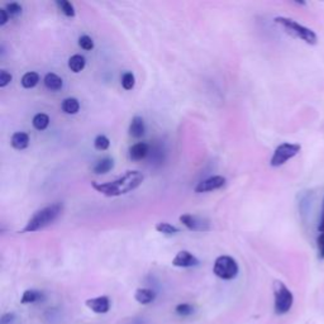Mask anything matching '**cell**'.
I'll list each match as a JSON object with an SVG mask.
<instances>
[{"mask_svg": "<svg viewBox=\"0 0 324 324\" xmlns=\"http://www.w3.org/2000/svg\"><path fill=\"white\" fill-rule=\"evenodd\" d=\"M143 179L145 177H143L142 172L137 171V170H129L123 176L118 177V179L113 180V181H109V183H96V181H93L91 186L98 193L112 198V196H120L136 190L142 184Z\"/></svg>", "mask_w": 324, "mask_h": 324, "instance_id": "obj_1", "label": "cell"}, {"mask_svg": "<svg viewBox=\"0 0 324 324\" xmlns=\"http://www.w3.org/2000/svg\"><path fill=\"white\" fill-rule=\"evenodd\" d=\"M62 204L61 203H55V204L48 205V207L39 209L34 213L27 222L24 228L22 229L20 233H33V232L41 231L46 228L47 226L52 224L62 213Z\"/></svg>", "mask_w": 324, "mask_h": 324, "instance_id": "obj_2", "label": "cell"}, {"mask_svg": "<svg viewBox=\"0 0 324 324\" xmlns=\"http://www.w3.org/2000/svg\"><path fill=\"white\" fill-rule=\"evenodd\" d=\"M276 24L281 25L289 34L294 35L297 38H300L308 44H317L318 42V37H317L316 32L312 30L311 28L305 27V25L300 24V23L295 22L292 18H285V16H276L275 19Z\"/></svg>", "mask_w": 324, "mask_h": 324, "instance_id": "obj_3", "label": "cell"}, {"mask_svg": "<svg viewBox=\"0 0 324 324\" xmlns=\"http://www.w3.org/2000/svg\"><path fill=\"white\" fill-rule=\"evenodd\" d=\"M274 294H275V313L279 316L286 314L292 309L294 303V295L288 289V286L281 281L274 283Z\"/></svg>", "mask_w": 324, "mask_h": 324, "instance_id": "obj_4", "label": "cell"}, {"mask_svg": "<svg viewBox=\"0 0 324 324\" xmlns=\"http://www.w3.org/2000/svg\"><path fill=\"white\" fill-rule=\"evenodd\" d=\"M238 271L240 267L237 261L231 256H219L213 266V273L215 276L223 280H233L238 275Z\"/></svg>", "mask_w": 324, "mask_h": 324, "instance_id": "obj_5", "label": "cell"}, {"mask_svg": "<svg viewBox=\"0 0 324 324\" xmlns=\"http://www.w3.org/2000/svg\"><path fill=\"white\" fill-rule=\"evenodd\" d=\"M300 150H302V146L297 143H281L276 147L273 157L270 160V165L273 167L283 166L288 161L295 157L300 152Z\"/></svg>", "mask_w": 324, "mask_h": 324, "instance_id": "obj_6", "label": "cell"}, {"mask_svg": "<svg viewBox=\"0 0 324 324\" xmlns=\"http://www.w3.org/2000/svg\"><path fill=\"white\" fill-rule=\"evenodd\" d=\"M180 223H183L188 229L193 232H209L210 222L199 215L184 214L179 218Z\"/></svg>", "mask_w": 324, "mask_h": 324, "instance_id": "obj_7", "label": "cell"}, {"mask_svg": "<svg viewBox=\"0 0 324 324\" xmlns=\"http://www.w3.org/2000/svg\"><path fill=\"white\" fill-rule=\"evenodd\" d=\"M226 177L221 176V175H217V176H212L208 177V179L203 180L200 181L198 185L195 186V193L202 194V193H208V191H213V190H218V189L223 188L226 185Z\"/></svg>", "mask_w": 324, "mask_h": 324, "instance_id": "obj_8", "label": "cell"}, {"mask_svg": "<svg viewBox=\"0 0 324 324\" xmlns=\"http://www.w3.org/2000/svg\"><path fill=\"white\" fill-rule=\"evenodd\" d=\"M85 305L91 312L96 314H105L109 312L110 309V299L106 295H101V297L90 298L85 302Z\"/></svg>", "mask_w": 324, "mask_h": 324, "instance_id": "obj_9", "label": "cell"}, {"mask_svg": "<svg viewBox=\"0 0 324 324\" xmlns=\"http://www.w3.org/2000/svg\"><path fill=\"white\" fill-rule=\"evenodd\" d=\"M198 265H199V260L196 259L189 251H180L172 260V266L175 267L186 269V267H195Z\"/></svg>", "mask_w": 324, "mask_h": 324, "instance_id": "obj_10", "label": "cell"}, {"mask_svg": "<svg viewBox=\"0 0 324 324\" xmlns=\"http://www.w3.org/2000/svg\"><path fill=\"white\" fill-rule=\"evenodd\" d=\"M128 132H129V136H132L133 138H141V137L145 136L146 124H145V120H143V118L136 115V117L131 120Z\"/></svg>", "mask_w": 324, "mask_h": 324, "instance_id": "obj_11", "label": "cell"}, {"mask_svg": "<svg viewBox=\"0 0 324 324\" xmlns=\"http://www.w3.org/2000/svg\"><path fill=\"white\" fill-rule=\"evenodd\" d=\"M148 152H150V147H148L147 143L138 142L129 148V157L134 161H141L147 157Z\"/></svg>", "mask_w": 324, "mask_h": 324, "instance_id": "obj_12", "label": "cell"}, {"mask_svg": "<svg viewBox=\"0 0 324 324\" xmlns=\"http://www.w3.org/2000/svg\"><path fill=\"white\" fill-rule=\"evenodd\" d=\"M10 145L11 147L15 148V150H24V148H27L28 145H29V136H28L25 132H15V133L11 136Z\"/></svg>", "mask_w": 324, "mask_h": 324, "instance_id": "obj_13", "label": "cell"}, {"mask_svg": "<svg viewBox=\"0 0 324 324\" xmlns=\"http://www.w3.org/2000/svg\"><path fill=\"white\" fill-rule=\"evenodd\" d=\"M156 294L153 290L151 289H137L136 293H134V299H136L137 303L142 305L150 304L155 300Z\"/></svg>", "mask_w": 324, "mask_h": 324, "instance_id": "obj_14", "label": "cell"}, {"mask_svg": "<svg viewBox=\"0 0 324 324\" xmlns=\"http://www.w3.org/2000/svg\"><path fill=\"white\" fill-rule=\"evenodd\" d=\"M43 82L44 86L48 90H51V91H58L63 85L62 79H61L58 75L52 74V72H49V74H47L46 76H44Z\"/></svg>", "mask_w": 324, "mask_h": 324, "instance_id": "obj_15", "label": "cell"}, {"mask_svg": "<svg viewBox=\"0 0 324 324\" xmlns=\"http://www.w3.org/2000/svg\"><path fill=\"white\" fill-rule=\"evenodd\" d=\"M113 167H114V161H113V158L104 157L94 165L93 171L98 175H103L106 174V172H109Z\"/></svg>", "mask_w": 324, "mask_h": 324, "instance_id": "obj_16", "label": "cell"}, {"mask_svg": "<svg viewBox=\"0 0 324 324\" xmlns=\"http://www.w3.org/2000/svg\"><path fill=\"white\" fill-rule=\"evenodd\" d=\"M85 65H86V60H85L84 56L81 55L71 56L70 60H68V68H70L72 72H75V74L81 72L85 68Z\"/></svg>", "mask_w": 324, "mask_h": 324, "instance_id": "obj_17", "label": "cell"}, {"mask_svg": "<svg viewBox=\"0 0 324 324\" xmlns=\"http://www.w3.org/2000/svg\"><path fill=\"white\" fill-rule=\"evenodd\" d=\"M61 108H62L63 113H66V114H76L80 110V103L75 98H66L61 104Z\"/></svg>", "mask_w": 324, "mask_h": 324, "instance_id": "obj_18", "label": "cell"}, {"mask_svg": "<svg viewBox=\"0 0 324 324\" xmlns=\"http://www.w3.org/2000/svg\"><path fill=\"white\" fill-rule=\"evenodd\" d=\"M39 82V75L34 71H30V72H27V74L23 75L22 80H20V84H22L23 87L25 89H32L35 85Z\"/></svg>", "mask_w": 324, "mask_h": 324, "instance_id": "obj_19", "label": "cell"}, {"mask_svg": "<svg viewBox=\"0 0 324 324\" xmlns=\"http://www.w3.org/2000/svg\"><path fill=\"white\" fill-rule=\"evenodd\" d=\"M32 124L37 131H44L49 124V117L43 113H38L33 117Z\"/></svg>", "mask_w": 324, "mask_h": 324, "instance_id": "obj_20", "label": "cell"}, {"mask_svg": "<svg viewBox=\"0 0 324 324\" xmlns=\"http://www.w3.org/2000/svg\"><path fill=\"white\" fill-rule=\"evenodd\" d=\"M42 298V293L38 292V290L34 289H28L23 293L22 299H20V303L22 304H32V303L38 302Z\"/></svg>", "mask_w": 324, "mask_h": 324, "instance_id": "obj_21", "label": "cell"}, {"mask_svg": "<svg viewBox=\"0 0 324 324\" xmlns=\"http://www.w3.org/2000/svg\"><path fill=\"white\" fill-rule=\"evenodd\" d=\"M156 231L165 236H175L180 233V229L170 223H157L156 224Z\"/></svg>", "mask_w": 324, "mask_h": 324, "instance_id": "obj_22", "label": "cell"}, {"mask_svg": "<svg viewBox=\"0 0 324 324\" xmlns=\"http://www.w3.org/2000/svg\"><path fill=\"white\" fill-rule=\"evenodd\" d=\"M56 5L58 6V9H60L66 16L72 18V16H75V14H76L72 3H70V1H67V0H57V1H56Z\"/></svg>", "mask_w": 324, "mask_h": 324, "instance_id": "obj_23", "label": "cell"}, {"mask_svg": "<svg viewBox=\"0 0 324 324\" xmlns=\"http://www.w3.org/2000/svg\"><path fill=\"white\" fill-rule=\"evenodd\" d=\"M110 146V141L108 137L103 136V134H100V136H98L95 138V141H94V147H95V150L98 151H105L108 150Z\"/></svg>", "mask_w": 324, "mask_h": 324, "instance_id": "obj_24", "label": "cell"}, {"mask_svg": "<svg viewBox=\"0 0 324 324\" xmlns=\"http://www.w3.org/2000/svg\"><path fill=\"white\" fill-rule=\"evenodd\" d=\"M136 84V77L132 72H124L122 76V86L125 90H132Z\"/></svg>", "mask_w": 324, "mask_h": 324, "instance_id": "obj_25", "label": "cell"}, {"mask_svg": "<svg viewBox=\"0 0 324 324\" xmlns=\"http://www.w3.org/2000/svg\"><path fill=\"white\" fill-rule=\"evenodd\" d=\"M79 46L81 47L82 49H85V51H90V49L94 48V41L91 37H89V35H81L79 38Z\"/></svg>", "mask_w": 324, "mask_h": 324, "instance_id": "obj_26", "label": "cell"}, {"mask_svg": "<svg viewBox=\"0 0 324 324\" xmlns=\"http://www.w3.org/2000/svg\"><path fill=\"white\" fill-rule=\"evenodd\" d=\"M175 311H176V313L179 314V316H181V317L190 316V314L194 313L193 307H191L190 304H186V303L177 305L176 308H175Z\"/></svg>", "mask_w": 324, "mask_h": 324, "instance_id": "obj_27", "label": "cell"}, {"mask_svg": "<svg viewBox=\"0 0 324 324\" xmlns=\"http://www.w3.org/2000/svg\"><path fill=\"white\" fill-rule=\"evenodd\" d=\"M5 10L8 11L9 16H18L22 14V5H19L18 3L6 4Z\"/></svg>", "mask_w": 324, "mask_h": 324, "instance_id": "obj_28", "label": "cell"}, {"mask_svg": "<svg viewBox=\"0 0 324 324\" xmlns=\"http://www.w3.org/2000/svg\"><path fill=\"white\" fill-rule=\"evenodd\" d=\"M11 80H13V76H11L10 72L5 70L0 71V87H5L6 85L10 84Z\"/></svg>", "mask_w": 324, "mask_h": 324, "instance_id": "obj_29", "label": "cell"}, {"mask_svg": "<svg viewBox=\"0 0 324 324\" xmlns=\"http://www.w3.org/2000/svg\"><path fill=\"white\" fill-rule=\"evenodd\" d=\"M317 248H318V257L324 260V232H321L318 240H317Z\"/></svg>", "mask_w": 324, "mask_h": 324, "instance_id": "obj_30", "label": "cell"}, {"mask_svg": "<svg viewBox=\"0 0 324 324\" xmlns=\"http://www.w3.org/2000/svg\"><path fill=\"white\" fill-rule=\"evenodd\" d=\"M9 18H10V16H9L8 11L5 10V8L0 9V25L5 24V23L9 20Z\"/></svg>", "mask_w": 324, "mask_h": 324, "instance_id": "obj_31", "label": "cell"}, {"mask_svg": "<svg viewBox=\"0 0 324 324\" xmlns=\"http://www.w3.org/2000/svg\"><path fill=\"white\" fill-rule=\"evenodd\" d=\"M318 229L321 232H324V199H323V213H322V218H321V222H319Z\"/></svg>", "mask_w": 324, "mask_h": 324, "instance_id": "obj_32", "label": "cell"}]
</instances>
